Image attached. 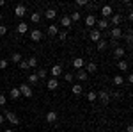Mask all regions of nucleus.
<instances>
[{
  "label": "nucleus",
  "mask_w": 133,
  "mask_h": 132,
  "mask_svg": "<svg viewBox=\"0 0 133 132\" xmlns=\"http://www.w3.org/2000/svg\"><path fill=\"white\" fill-rule=\"evenodd\" d=\"M2 114H4V118H5V120H7L11 125H18V123H20V118H18V116H16L14 112H11V111H4Z\"/></svg>",
  "instance_id": "f257e3e1"
},
{
  "label": "nucleus",
  "mask_w": 133,
  "mask_h": 132,
  "mask_svg": "<svg viewBox=\"0 0 133 132\" xmlns=\"http://www.w3.org/2000/svg\"><path fill=\"white\" fill-rule=\"evenodd\" d=\"M18 89H20L21 96H25V98H30L32 96V86H29V84H21Z\"/></svg>",
  "instance_id": "f03ea898"
},
{
  "label": "nucleus",
  "mask_w": 133,
  "mask_h": 132,
  "mask_svg": "<svg viewBox=\"0 0 133 132\" xmlns=\"http://www.w3.org/2000/svg\"><path fill=\"white\" fill-rule=\"evenodd\" d=\"M114 14V9H112V5H103L101 7V16L107 20V18H110Z\"/></svg>",
  "instance_id": "7ed1b4c3"
},
{
  "label": "nucleus",
  "mask_w": 133,
  "mask_h": 132,
  "mask_svg": "<svg viewBox=\"0 0 133 132\" xmlns=\"http://www.w3.org/2000/svg\"><path fill=\"white\" fill-rule=\"evenodd\" d=\"M25 13H27V7H25L23 4H18V5L14 7V14H16L18 18H23V16H25Z\"/></svg>",
  "instance_id": "20e7f679"
},
{
  "label": "nucleus",
  "mask_w": 133,
  "mask_h": 132,
  "mask_svg": "<svg viewBox=\"0 0 133 132\" xmlns=\"http://www.w3.org/2000/svg\"><path fill=\"white\" fill-rule=\"evenodd\" d=\"M30 39L32 41H41L43 39V32L39 29H32L30 31Z\"/></svg>",
  "instance_id": "39448f33"
},
{
  "label": "nucleus",
  "mask_w": 133,
  "mask_h": 132,
  "mask_svg": "<svg viewBox=\"0 0 133 132\" xmlns=\"http://www.w3.org/2000/svg\"><path fill=\"white\" fill-rule=\"evenodd\" d=\"M110 36H112V39H119V38H123V29L121 27H114L112 31H110Z\"/></svg>",
  "instance_id": "423d86ee"
},
{
  "label": "nucleus",
  "mask_w": 133,
  "mask_h": 132,
  "mask_svg": "<svg viewBox=\"0 0 133 132\" xmlns=\"http://www.w3.org/2000/svg\"><path fill=\"white\" fill-rule=\"evenodd\" d=\"M46 88H48L50 91H55V89L59 88V81H57V79H53V77H50L48 82H46Z\"/></svg>",
  "instance_id": "0eeeda50"
},
{
  "label": "nucleus",
  "mask_w": 133,
  "mask_h": 132,
  "mask_svg": "<svg viewBox=\"0 0 133 132\" xmlns=\"http://www.w3.org/2000/svg\"><path fill=\"white\" fill-rule=\"evenodd\" d=\"M96 16H94V13H91V14H87L85 16V23H87V27H94L96 25Z\"/></svg>",
  "instance_id": "6e6552de"
},
{
  "label": "nucleus",
  "mask_w": 133,
  "mask_h": 132,
  "mask_svg": "<svg viewBox=\"0 0 133 132\" xmlns=\"http://www.w3.org/2000/svg\"><path fill=\"white\" fill-rule=\"evenodd\" d=\"M59 75H62V66H61V64L51 66V77H53V79H57Z\"/></svg>",
  "instance_id": "1a4fd4ad"
},
{
  "label": "nucleus",
  "mask_w": 133,
  "mask_h": 132,
  "mask_svg": "<svg viewBox=\"0 0 133 132\" xmlns=\"http://www.w3.org/2000/svg\"><path fill=\"white\" fill-rule=\"evenodd\" d=\"M55 16H57V11L53 9V7L44 11V18H46V20H55Z\"/></svg>",
  "instance_id": "9d476101"
},
{
  "label": "nucleus",
  "mask_w": 133,
  "mask_h": 132,
  "mask_svg": "<svg viewBox=\"0 0 133 132\" xmlns=\"http://www.w3.org/2000/svg\"><path fill=\"white\" fill-rule=\"evenodd\" d=\"M89 36H91V39L94 41V43H98V41L101 39V32L98 31V29H92V31H91V34H89Z\"/></svg>",
  "instance_id": "9b49d317"
},
{
  "label": "nucleus",
  "mask_w": 133,
  "mask_h": 132,
  "mask_svg": "<svg viewBox=\"0 0 133 132\" xmlns=\"http://www.w3.org/2000/svg\"><path fill=\"white\" fill-rule=\"evenodd\" d=\"M98 98H99L103 104H108V102H110V93H107V91H99V93H98Z\"/></svg>",
  "instance_id": "f8f14e48"
},
{
  "label": "nucleus",
  "mask_w": 133,
  "mask_h": 132,
  "mask_svg": "<svg viewBox=\"0 0 133 132\" xmlns=\"http://www.w3.org/2000/svg\"><path fill=\"white\" fill-rule=\"evenodd\" d=\"M96 25H98V31L101 32V31H105V29H108V20L101 18L99 21H96Z\"/></svg>",
  "instance_id": "ddd939ff"
},
{
  "label": "nucleus",
  "mask_w": 133,
  "mask_h": 132,
  "mask_svg": "<svg viewBox=\"0 0 133 132\" xmlns=\"http://www.w3.org/2000/svg\"><path fill=\"white\" fill-rule=\"evenodd\" d=\"M73 66H75L76 70H82L83 66H85V61H83V57H76V59L73 61Z\"/></svg>",
  "instance_id": "4468645a"
},
{
  "label": "nucleus",
  "mask_w": 133,
  "mask_h": 132,
  "mask_svg": "<svg viewBox=\"0 0 133 132\" xmlns=\"http://www.w3.org/2000/svg\"><path fill=\"white\" fill-rule=\"evenodd\" d=\"M76 79H78L80 82H85L87 79H89V73H87L85 70H78V73H76Z\"/></svg>",
  "instance_id": "2eb2a0df"
},
{
  "label": "nucleus",
  "mask_w": 133,
  "mask_h": 132,
  "mask_svg": "<svg viewBox=\"0 0 133 132\" xmlns=\"http://www.w3.org/2000/svg\"><path fill=\"white\" fill-rule=\"evenodd\" d=\"M20 96L21 95H20V89H18V88H12V89L9 91V98L11 100H18Z\"/></svg>",
  "instance_id": "dca6fc26"
},
{
  "label": "nucleus",
  "mask_w": 133,
  "mask_h": 132,
  "mask_svg": "<svg viewBox=\"0 0 133 132\" xmlns=\"http://www.w3.org/2000/svg\"><path fill=\"white\" fill-rule=\"evenodd\" d=\"M16 31H18V34H25V32L29 31V25H27L25 21H20L18 27H16Z\"/></svg>",
  "instance_id": "f3484780"
},
{
  "label": "nucleus",
  "mask_w": 133,
  "mask_h": 132,
  "mask_svg": "<svg viewBox=\"0 0 133 132\" xmlns=\"http://www.w3.org/2000/svg\"><path fill=\"white\" fill-rule=\"evenodd\" d=\"M46 122H48V123H55V122H57V112H55V111L46 112Z\"/></svg>",
  "instance_id": "a211bd4d"
},
{
  "label": "nucleus",
  "mask_w": 133,
  "mask_h": 132,
  "mask_svg": "<svg viewBox=\"0 0 133 132\" xmlns=\"http://www.w3.org/2000/svg\"><path fill=\"white\" fill-rule=\"evenodd\" d=\"M46 32H48V36H50V38H51V36H57V34H59V27L51 23L50 27H48V31H46Z\"/></svg>",
  "instance_id": "6ab92c4d"
},
{
  "label": "nucleus",
  "mask_w": 133,
  "mask_h": 132,
  "mask_svg": "<svg viewBox=\"0 0 133 132\" xmlns=\"http://www.w3.org/2000/svg\"><path fill=\"white\" fill-rule=\"evenodd\" d=\"M61 23H62V27H66V29H69V27H71V18H69V16H68V14H66V16H62V20H61Z\"/></svg>",
  "instance_id": "aec40b11"
},
{
  "label": "nucleus",
  "mask_w": 133,
  "mask_h": 132,
  "mask_svg": "<svg viewBox=\"0 0 133 132\" xmlns=\"http://www.w3.org/2000/svg\"><path fill=\"white\" fill-rule=\"evenodd\" d=\"M110 18H112V23H114V27H119V23L123 21V16H121V14H112Z\"/></svg>",
  "instance_id": "412c9836"
},
{
  "label": "nucleus",
  "mask_w": 133,
  "mask_h": 132,
  "mask_svg": "<svg viewBox=\"0 0 133 132\" xmlns=\"http://www.w3.org/2000/svg\"><path fill=\"white\" fill-rule=\"evenodd\" d=\"M114 55H115L117 59H123V57H124V48H123V47H115V50H114Z\"/></svg>",
  "instance_id": "4be33fe9"
},
{
  "label": "nucleus",
  "mask_w": 133,
  "mask_h": 132,
  "mask_svg": "<svg viewBox=\"0 0 133 132\" xmlns=\"http://www.w3.org/2000/svg\"><path fill=\"white\" fill-rule=\"evenodd\" d=\"M23 59V55H21L20 52H14V54H11V61L12 62H20Z\"/></svg>",
  "instance_id": "5701e85b"
},
{
  "label": "nucleus",
  "mask_w": 133,
  "mask_h": 132,
  "mask_svg": "<svg viewBox=\"0 0 133 132\" xmlns=\"http://www.w3.org/2000/svg\"><path fill=\"white\" fill-rule=\"evenodd\" d=\"M96 70H98V66H96V62H89V64L85 66V71H87V73H94Z\"/></svg>",
  "instance_id": "b1692460"
},
{
  "label": "nucleus",
  "mask_w": 133,
  "mask_h": 132,
  "mask_svg": "<svg viewBox=\"0 0 133 132\" xmlns=\"http://www.w3.org/2000/svg\"><path fill=\"white\" fill-rule=\"evenodd\" d=\"M18 64H20V68H21L23 71H29V70H30V66H29V62H27V59H21V61L18 62Z\"/></svg>",
  "instance_id": "393cba45"
},
{
  "label": "nucleus",
  "mask_w": 133,
  "mask_h": 132,
  "mask_svg": "<svg viewBox=\"0 0 133 132\" xmlns=\"http://www.w3.org/2000/svg\"><path fill=\"white\" fill-rule=\"evenodd\" d=\"M117 66H119V70H121V71H126V70H128V62L124 61V59H119Z\"/></svg>",
  "instance_id": "a878e982"
},
{
  "label": "nucleus",
  "mask_w": 133,
  "mask_h": 132,
  "mask_svg": "<svg viewBox=\"0 0 133 132\" xmlns=\"http://www.w3.org/2000/svg\"><path fill=\"white\" fill-rule=\"evenodd\" d=\"M30 20L34 21V23H39V21H41V13H32Z\"/></svg>",
  "instance_id": "bb28decb"
},
{
  "label": "nucleus",
  "mask_w": 133,
  "mask_h": 132,
  "mask_svg": "<svg viewBox=\"0 0 133 132\" xmlns=\"http://www.w3.org/2000/svg\"><path fill=\"white\" fill-rule=\"evenodd\" d=\"M107 47H108V41H105V39H99V41H98V50L103 52Z\"/></svg>",
  "instance_id": "cd10ccee"
},
{
  "label": "nucleus",
  "mask_w": 133,
  "mask_h": 132,
  "mask_svg": "<svg viewBox=\"0 0 133 132\" xmlns=\"http://www.w3.org/2000/svg\"><path fill=\"white\" fill-rule=\"evenodd\" d=\"M71 91H73V95H82V86L80 84H75L71 88Z\"/></svg>",
  "instance_id": "c85d7f7f"
},
{
  "label": "nucleus",
  "mask_w": 133,
  "mask_h": 132,
  "mask_svg": "<svg viewBox=\"0 0 133 132\" xmlns=\"http://www.w3.org/2000/svg\"><path fill=\"white\" fill-rule=\"evenodd\" d=\"M87 100H89V102H94V100H98V93H94V91H89V93H87Z\"/></svg>",
  "instance_id": "c756f323"
},
{
  "label": "nucleus",
  "mask_w": 133,
  "mask_h": 132,
  "mask_svg": "<svg viewBox=\"0 0 133 132\" xmlns=\"http://www.w3.org/2000/svg\"><path fill=\"white\" fill-rule=\"evenodd\" d=\"M27 62H29V66H30V68H36V66H37V57H29Z\"/></svg>",
  "instance_id": "7c9ffc66"
},
{
  "label": "nucleus",
  "mask_w": 133,
  "mask_h": 132,
  "mask_svg": "<svg viewBox=\"0 0 133 132\" xmlns=\"http://www.w3.org/2000/svg\"><path fill=\"white\" fill-rule=\"evenodd\" d=\"M29 82H30V84H37V82H39V77H37L36 73H30V75H29Z\"/></svg>",
  "instance_id": "2f4dec72"
},
{
  "label": "nucleus",
  "mask_w": 133,
  "mask_h": 132,
  "mask_svg": "<svg viewBox=\"0 0 133 132\" xmlns=\"http://www.w3.org/2000/svg\"><path fill=\"white\" fill-rule=\"evenodd\" d=\"M69 18H71V21H80V13H78V11H75V13L69 14Z\"/></svg>",
  "instance_id": "473e14b6"
},
{
  "label": "nucleus",
  "mask_w": 133,
  "mask_h": 132,
  "mask_svg": "<svg viewBox=\"0 0 133 132\" xmlns=\"http://www.w3.org/2000/svg\"><path fill=\"white\" fill-rule=\"evenodd\" d=\"M36 75H37V77H39V79H46V77H48V71L44 70V68H41V70L37 71V73H36Z\"/></svg>",
  "instance_id": "72a5a7b5"
},
{
  "label": "nucleus",
  "mask_w": 133,
  "mask_h": 132,
  "mask_svg": "<svg viewBox=\"0 0 133 132\" xmlns=\"http://www.w3.org/2000/svg\"><path fill=\"white\" fill-rule=\"evenodd\" d=\"M114 84L115 86H123V75H115L114 77Z\"/></svg>",
  "instance_id": "f704fd0d"
},
{
  "label": "nucleus",
  "mask_w": 133,
  "mask_h": 132,
  "mask_svg": "<svg viewBox=\"0 0 133 132\" xmlns=\"http://www.w3.org/2000/svg\"><path fill=\"white\" fill-rule=\"evenodd\" d=\"M73 79H75L73 73H64V81H66V82H73Z\"/></svg>",
  "instance_id": "c9c22d12"
},
{
  "label": "nucleus",
  "mask_w": 133,
  "mask_h": 132,
  "mask_svg": "<svg viewBox=\"0 0 133 132\" xmlns=\"http://www.w3.org/2000/svg\"><path fill=\"white\" fill-rule=\"evenodd\" d=\"M7 64H9L7 59H0V70H5V68H7Z\"/></svg>",
  "instance_id": "e433bc0d"
},
{
  "label": "nucleus",
  "mask_w": 133,
  "mask_h": 132,
  "mask_svg": "<svg viewBox=\"0 0 133 132\" xmlns=\"http://www.w3.org/2000/svg\"><path fill=\"white\" fill-rule=\"evenodd\" d=\"M5 34H7V27L0 23V36H5Z\"/></svg>",
  "instance_id": "4c0bfd02"
},
{
  "label": "nucleus",
  "mask_w": 133,
  "mask_h": 132,
  "mask_svg": "<svg viewBox=\"0 0 133 132\" xmlns=\"http://www.w3.org/2000/svg\"><path fill=\"white\" fill-rule=\"evenodd\" d=\"M57 36H59V39H66L68 32H66V31H59V34H57Z\"/></svg>",
  "instance_id": "58836bf2"
},
{
  "label": "nucleus",
  "mask_w": 133,
  "mask_h": 132,
  "mask_svg": "<svg viewBox=\"0 0 133 132\" xmlns=\"http://www.w3.org/2000/svg\"><path fill=\"white\" fill-rule=\"evenodd\" d=\"M76 5H78V7H83V5H87V0H76Z\"/></svg>",
  "instance_id": "ea45409f"
},
{
  "label": "nucleus",
  "mask_w": 133,
  "mask_h": 132,
  "mask_svg": "<svg viewBox=\"0 0 133 132\" xmlns=\"http://www.w3.org/2000/svg\"><path fill=\"white\" fill-rule=\"evenodd\" d=\"M5 102H7V96L5 95H0V105H5Z\"/></svg>",
  "instance_id": "a19ab883"
},
{
  "label": "nucleus",
  "mask_w": 133,
  "mask_h": 132,
  "mask_svg": "<svg viewBox=\"0 0 133 132\" xmlns=\"http://www.w3.org/2000/svg\"><path fill=\"white\" fill-rule=\"evenodd\" d=\"M126 41H128V43H131V41H133V38H131V34H128V36H126Z\"/></svg>",
  "instance_id": "79ce46f5"
},
{
  "label": "nucleus",
  "mask_w": 133,
  "mask_h": 132,
  "mask_svg": "<svg viewBox=\"0 0 133 132\" xmlns=\"http://www.w3.org/2000/svg\"><path fill=\"white\" fill-rule=\"evenodd\" d=\"M126 132H133V127H131V125H128V127H126Z\"/></svg>",
  "instance_id": "37998d69"
},
{
  "label": "nucleus",
  "mask_w": 133,
  "mask_h": 132,
  "mask_svg": "<svg viewBox=\"0 0 133 132\" xmlns=\"http://www.w3.org/2000/svg\"><path fill=\"white\" fill-rule=\"evenodd\" d=\"M4 122H5V118H4V114H0V125H2Z\"/></svg>",
  "instance_id": "c03bdc74"
},
{
  "label": "nucleus",
  "mask_w": 133,
  "mask_h": 132,
  "mask_svg": "<svg viewBox=\"0 0 133 132\" xmlns=\"http://www.w3.org/2000/svg\"><path fill=\"white\" fill-rule=\"evenodd\" d=\"M4 5H5V2H4V0H0V7H4Z\"/></svg>",
  "instance_id": "a18cd8bd"
},
{
  "label": "nucleus",
  "mask_w": 133,
  "mask_h": 132,
  "mask_svg": "<svg viewBox=\"0 0 133 132\" xmlns=\"http://www.w3.org/2000/svg\"><path fill=\"white\" fill-rule=\"evenodd\" d=\"M4 132H14V130H12V129H5Z\"/></svg>",
  "instance_id": "49530a36"
},
{
  "label": "nucleus",
  "mask_w": 133,
  "mask_h": 132,
  "mask_svg": "<svg viewBox=\"0 0 133 132\" xmlns=\"http://www.w3.org/2000/svg\"><path fill=\"white\" fill-rule=\"evenodd\" d=\"M0 21H2V13H0Z\"/></svg>",
  "instance_id": "de8ad7c7"
}]
</instances>
